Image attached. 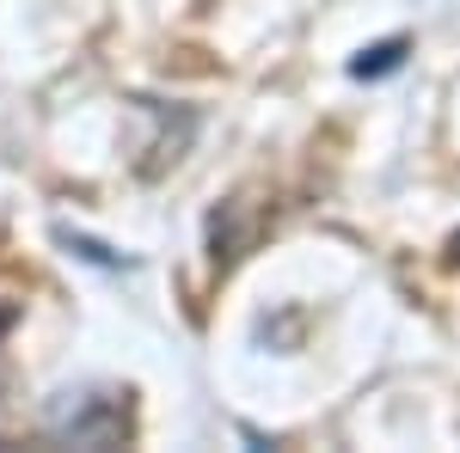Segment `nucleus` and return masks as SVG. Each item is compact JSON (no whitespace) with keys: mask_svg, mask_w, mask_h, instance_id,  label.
Listing matches in <instances>:
<instances>
[{"mask_svg":"<svg viewBox=\"0 0 460 453\" xmlns=\"http://www.w3.org/2000/svg\"><path fill=\"white\" fill-rule=\"evenodd\" d=\"M405 49H411L405 37H387V43H375V49H362V56L350 62V74H356V80H381V74L405 68Z\"/></svg>","mask_w":460,"mask_h":453,"instance_id":"obj_1","label":"nucleus"},{"mask_svg":"<svg viewBox=\"0 0 460 453\" xmlns=\"http://www.w3.org/2000/svg\"><path fill=\"white\" fill-rule=\"evenodd\" d=\"M455 257H460V233H455Z\"/></svg>","mask_w":460,"mask_h":453,"instance_id":"obj_2","label":"nucleus"}]
</instances>
